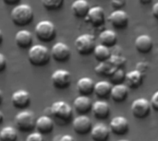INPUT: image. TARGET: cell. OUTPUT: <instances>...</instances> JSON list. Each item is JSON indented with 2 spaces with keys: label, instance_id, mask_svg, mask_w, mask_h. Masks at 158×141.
Here are the masks:
<instances>
[{
  "label": "cell",
  "instance_id": "obj_9",
  "mask_svg": "<svg viewBox=\"0 0 158 141\" xmlns=\"http://www.w3.org/2000/svg\"><path fill=\"white\" fill-rule=\"evenodd\" d=\"M71 55V51L69 46L62 42L55 43L51 50L52 58L57 63H65L69 60Z\"/></svg>",
  "mask_w": 158,
  "mask_h": 141
},
{
  "label": "cell",
  "instance_id": "obj_33",
  "mask_svg": "<svg viewBox=\"0 0 158 141\" xmlns=\"http://www.w3.org/2000/svg\"><path fill=\"white\" fill-rule=\"evenodd\" d=\"M136 69H137L138 71H140V72L144 76L145 73H146V72L148 71V69H149V64L146 63V62H140V63L137 64Z\"/></svg>",
  "mask_w": 158,
  "mask_h": 141
},
{
  "label": "cell",
  "instance_id": "obj_3",
  "mask_svg": "<svg viewBox=\"0 0 158 141\" xmlns=\"http://www.w3.org/2000/svg\"><path fill=\"white\" fill-rule=\"evenodd\" d=\"M49 110L50 114L57 121L58 124H68L72 118L73 109L68 103L64 101H56L53 103Z\"/></svg>",
  "mask_w": 158,
  "mask_h": 141
},
{
  "label": "cell",
  "instance_id": "obj_20",
  "mask_svg": "<svg viewBox=\"0 0 158 141\" xmlns=\"http://www.w3.org/2000/svg\"><path fill=\"white\" fill-rule=\"evenodd\" d=\"M91 6L87 0H75L71 5L72 14L78 18H85Z\"/></svg>",
  "mask_w": 158,
  "mask_h": 141
},
{
  "label": "cell",
  "instance_id": "obj_29",
  "mask_svg": "<svg viewBox=\"0 0 158 141\" xmlns=\"http://www.w3.org/2000/svg\"><path fill=\"white\" fill-rule=\"evenodd\" d=\"M41 1L43 6L50 11L59 9L64 4V0H41Z\"/></svg>",
  "mask_w": 158,
  "mask_h": 141
},
{
  "label": "cell",
  "instance_id": "obj_26",
  "mask_svg": "<svg viewBox=\"0 0 158 141\" xmlns=\"http://www.w3.org/2000/svg\"><path fill=\"white\" fill-rule=\"evenodd\" d=\"M99 42L108 48L114 47L118 42V35L112 30H105L99 34Z\"/></svg>",
  "mask_w": 158,
  "mask_h": 141
},
{
  "label": "cell",
  "instance_id": "obj_37",
  "mask_svg": "<svg viewBox=\"0 0 158 141\" xmlns=\"http://www.w3.org/2000/svg\"><path fill=\"white\" fill-rule=\"evenodd\" d=\"M6 6H17L20 3V0H2Z\"/></svg>",
  "mask_w": 158,
  "mask_h": 141
},
{
  "label": "cell",
  "instance_id": "obj_10",
  "mask_svg": "<svg viewBox=\"0 0 158 141\" xmlns=\"http://www.w3.org/2000/svg\"><path fill=\"white\" fill-rule=\"evenodd\" d=\"M108 22L117 30H124L128 27L130 18L122 9H116L108 16Z\"/></svg>",
  "mask_w": 158,
  "mask_h": 141
},
{
  "label": "cell",
  "instance_id": "obj_34",
  "mask_svg": "<svg viewBox=\"0 0 158 141\" xmlns=\"http://www.w3.org/2000/svg\"><path fill=\"white\" fill-rule=\"evenodd\" d=\"M54 141H75L74 138L69 134H65V135H58L56 136Z\"/></svg>",
  "mask_w": 158,
  "mask_h": 141
},
{
  "label": "cell",
  "instance_id": "obj_19",
  "mask_svg": "<svg viewBox=\"0 0 158 141\" xmlns=\"http://www.w3.org/2000/svg\"><path fill=\"white\" fill-rule=\"evenodd\" d=\"M93 103L91 99L86 95H79L73 102V107L75 111L81 115H85L92 110Z\"/></svg>",
  "mask_w": 158,
  "mask_h": 141
},
{
  "label": "cell",
  "instance_id": "obj_2",
  "mask_svg": "<svg viewBox=\"0 0 158 141\" xmlns=\"http://www.w3.org/2000/svg\"><path fill=\"white\" fill-rule=\"evenodd\" d=\"M51 59V52L43 44H34L29 48L28 60L34 66H46Z\"/></svg>",
  "mask_w": 158,
  "mask_h": 141
},
{
  "label": "cell",
  "instance_id": "obj_25",
  "mask_svg": "<svg viewBox=\"0 0 158 141\" xmlns=\"http://www.w3.org/2000/svg\"><path fill=\"white\" fill-rule=\"evenodd\" d=\"M143 78H144V76L140 71L135 69V70L130 71L129 73L126 74L125 80H126L127 86L129 88L137 89L142 85V83L143 81Z\"/></svg>",
  "mask_w": 158,
  "mask_h": 141
},
{
  "label": "cell",
  "instance_id": "obj_41",
  "mask_svg": "<svg viewBox=\"0 0 158 141\" xmlns=\"http://www.w3.org/2000/svg\"><path fill=\"white\" fill-rule=\"evenodd\" d=\"M3 38H4V36H3V32H2V30H0V44L3 42Z\"/></svg>",
  "mask_w": 158,
  "mask_h": 141
},
{
  "label": "cell",
  "instance_id": "obj_31",
  "mask_svg": "<svg viewBox=\"0 0 158 141\" xmlns=\"http://www.w3.org/2000/svg\"><path fill=\"white\" fill-rule=\"evenodd\" d=\"M26 141H44V139L43 134L37 131V132H32V133H31V134L27 137Z\"/></svg>",
  "mask_w": 158,
  "mask_h": 141
},
{
  "label": "cell",
  "instance_id": "obj_8",
  "mask_svg": "<svg viewBox=\"0 0 158 141\" xmlns=\"http://www.w3.org/2000/svg\"><path fill=\"white\" fill-rule=\"evenodd\" d=\"M51 82L57 90H65L71 83V74L65 69H57L51 75Z\"/></svg>",
  "mask_w": 158,
  "mask_h": 141
},
{
  "label": "cell",
  "instance_id": "obj_43",
  "mask_svg": "<svg viewBox=\"0 0 158 141\" xmlns=\"http://www.w3.org/2000/svg\"><path fill=\"white\" fill-rule=\"evenodd\" d=\"M118 141H129V140H126V139H120V140H118Z\"/></svg>",
  "mask_w": 158,
  "mask_h": 141
},
{
  "label": "cell",
  "instance_id": "obj_24",
  "mask_svg": "<svg viewBox=\"0 0 158 141\" xmlns=\"http://www.w3.org/2000/svg\"><path fill=\"white\" fill-rule=\"evenodd\" d=\"M112 87L113 85L109 81H106V80L98 81L94 84V93L99 99H106L107 97L110 96Z\"/></svg>",
  "mask_w": 158,
  "mask_h": 141
},
{
  "label": "cell",
  "instance_id": "obj_13",
  "mask_svg": "<svg viewBox=\"0 0 158 141\" xmlns=\"http://www.w3.org/2000/svg\"><path fill=\"white\" fill-rule=\"evenodd\" d=\"M72 126L74 128V131L79 135H86L91 132V129L93 127L92 121L89 116L86 115H80L76 116L73 119Z\"/></svg>",
  "mask_w": 158,
  "mask_h": 141
},
{
  "label": "cell",
  "instance_id": "obj_28",
  "mask_svg": "<svg viewBox=\"0 0 158 141\" xmlns=\"http://www.w3.org/2000/svg\"><path fill=\"white\" fill-rule=\"evenodd\" d=\"M18 133L16 128L6 126L0 130V141H17Z\"/></svg>",
  "mask_w": 158,
  "mask_h": 141
},
{
  "label": "cell",
  "instance_id": "obj_35",
  "mask_svg": "<svg viewBox=\"0 0 158 141\" xmlns=\"http://www.w3.org/2000/svg\"><path fill=\"white\" fill-rule=\"evenodd\" d=\"M151 105H152V108L156 111L158 112V91H156L153 96H152V99H151Z\"/></svg>",
  "mask_w": 158,
  "mask_h": 141
},
{
  "label": "cell",
  "instance_id": "obj_11",
  "mask_svg": "<svg viewBox=\"0 0 158 141\" xmlns=\"http://www.w3.org/2000/svg\"><path fill=\"white\" fill-rule=\"evenodd\" d=\"M85 20L95 28L102 27L106 22V13L102 6H95L90 8Z\"/></svg>",
  "mask_w": 158,
  "mask_h": 141
},
{
  "label": "cell",
  "instance_id": "obj_4",
  "mask_svg": "<svg viewBox=\"0 0 158 141\" xmlns=\"http://www.w3.org/2000/svg\"><path fill=\"white\" fill-rule=\"evenodd\" d=\"M34 32L37 39L43 42H52L56 35V30L55 24L47 19L39 21L34 28Z\"/></svg>",
  "mask_w": 158,
  "mask_h": 141
},
{
  "label": "cell",
  "instance_id": "obj_17",
  "mask_svg": "<svg viewBox=\"0 0 158 141\" xmlns=\"http://www.w3.org/2000/svg\"><path fill=\"white\" fill-rule=\"evenodd\" d=\"M90 133L94 141H107L111 131L106 125L98 123L92 127Z\"/></svg>",
  "mask_w": 158,
  "mask_h": 141
},
{
  "label": "cell",
  "instance_id": "obj_32",
  "mask_svg": "<svg viewBox=\"0 0 158 141\" xmlns=\"http://www.w3.org/2000/svg\"><path fill=\"white\" fill-rule=\"evenodd\" d=\"M127 0H110V4L112 7L116 9H122V7L125 6Z\"/></svg>",
  "mask_w": 158,
  "mask_h": 141
},
{
  "label": "cell",
  "instance_id": "obj_6",
  "mask_svg": "<svg viewBox=\"0 0 158 141\" xmlns=\"http://www.w3.org/2000/svg\"><path fill=\"white\" fill-rule=\"evenodd\" d=\"M16 127L23 132L31 131L35 127L36 118L32 112L28 110H22L15 116Z\"/></svg>",
  "mask_w": 158,
  "mask_h": 141
},
{
  "label": "cell",
  "instance_id": "obj_16",
  "mask_svg": "<svg viewBox=\"0 0 158 141\" xmlns=\"http://www.w3.org/2000/svg\"><path fill=\"white\" fill-rule=\"evenodd\" d=\"M91 111L93 112L95 118L104 120L106 119L110 115V106L107 102L104 100H99L93 103Z\"/></svg>",
  "mask_w": 158,
  "mask_h": 141
},
{
  "label": "cell",
  "instance_id": "obj_38",
  "mask_svg": "<svg viewBox=\"0 0 158 141\" xmlns=\"http://www.w3.org/2000/svg\"><path fill=\"white\" fill-rule=\"evenodd\" d=\"M152 14L154 16V18L158 20V2L155 3L153 6V9H152Z\"/></svg>",
  "mask_w": 158,
  "mask_h": 141
},
{
  "label": "cell",
  "instance_id": "obj_27",
  "mask_svg": "<svg viewBox=\"0 0 158 141\" xmlns=\"http://www.w3.org/2000/svg\"><path fill=\"white\" fill-rule=\"evenodd\" d=\"M93 54L94 55V58L100 63L109 60L110 57L112 56L110 48H108V47H106V46H105V45H103L101 43H99L98 45L95 46Z\"/></svg>",
  "mask_w": 158,
  "mask_h": 141
},
{
  "label": "cell",
  "instance_id": "obj_39",
  "mask_svg": "<svg viewBox=\"0 0 158 141\" xmlns=\"http://www.w3.org/2000/svg\"><path fill=\"white\" fill-rule=\"evenodd\" d=\"M139 1H140V3L143 4V5H149L150 3L153 2V0H139Z\"/></svg>",
  "mask_w": 158,
  "mask_h": 141
},
{
  "label": "cell",
  "instance_id": "obj_22",
  "mask_svg": "<svg viewBox=\"0 0 158 141\" xmlns=\"http://www.w3.org/2000/svg\"><path fill=\"white\" fill-rule=\"evenodd\" d=\"M35 127L43 135L49 134L54 129V121L49 115H42L36 119Z\"/></svg>",
  "mask_w": 158,
  "mask_h": 141
},
{
  "label": "cell",
  "instance_id": "obj_36",
  "mask_svg": "<svg viewBox=\"0 0 158 141\" xmlns=\"http://www.w3.org/2000/svg\"><path fill=\"white\" fill-rule=\"evenodd\" d=\"M6 67V56L0 53V73L3 72Z\"/></svg>",
  "mask_w": 158,
  "mask_h": 141
},
{
  "label": "cell",
  "instance_id": "obj_21",
  "mask_svg": "<svg viewBox=\"0 0 158 141\" xmlns=\"http://www.w3.org/2000/svg\"><path fill=\"white\" fill-rule=\"evenodd\" d=\"M129 96V87L122 83L115 84L112 87L110 97L116 103H122L124 102Z\"/></svg>",
  "mask_w": 158,
  "mask_h": 141
},
{
  "label": "cell",
  "instance_id": "obj_14",
  "mask_svg": "<svg viewBox=\"0 0 158 141\" xmlns=\"http://www.w3.org/2000/svg\"><path fill=\"white\" fill-rule=\"evenodd\" d=\"M11 103L17 109H25L31 103V95L25 90H19L11 96Z\"/></svg>",
  "mask_w": 158,
  "mask_h": 141
},
{
  "label": "cell",
  "instance_id": "obj_40",
  "mask_svg": "<svg viewBox=\"0 0 158 141\" xmlns=\"http://www.w3.org/2000/svg\"><path fill=\"white\" fill-rule=\"evenodd\" d=\"M3 120H4V114L0 111V124L3 122Z\"/></svg>",
  "mask_w": 158,
  "mask_h": 141
},
{
  "label": "cell",
  "instance_id": "obj_5",
  "mask_svg": "<svg viewBox=\"0 0 158 141\" xmlns=\"http://www.w3.org/2000/svg\"><path fill=\"white\" fill-rule=\"evenodd\" d=\"M74 44H75V49L79 54L82 56L90 55L94 53V50L96 46L95 37L89 33L81 34L77 37Z\"/></svg>",
  "mask_w": 158,
  "mask_h": 141
},
{
  "label": "cell",
  "instance_id": "obj_15",
  "mask_svg": "<svg viewBox=\"0 0 158 141\" xmlns=\"http://www.w3.org/2000/svg\"><path fill=\"white\" fill-rule=\"evenodd\" d=\"M134 45H135L136 50L140 54H149L153 50L154 41L151 36L147 34H142V35H139L135 39Z\"/></svg>",
  "mask_w": 158,
  "mask_h": 141
},
{
  "label": "cell",
  "instance_id": "obj_12",
  "mask_svg": "<svg viewBox=\"0 0 158 141\" xmlns=\"http://www.w3.org/2000/svg\"><path fill=\"white\" fill-rule=\"evenodd\" d=\"M110 131L116 136H124L130 130V123L124 116L118 115L112 118L109 124Z\"/></svg>",
  "mask_w": 158,
  "mask_h": 141
},
{
  "label": "cell",
  "instance_id": "obj_7",
  "mask_svg": "<svg viewBox=\"0 0 158 141\" xmlns=\"http://www.w3.org/2000/svg\"><path fill=\"white\" fill-rule=\"evenodd\" d=\"M152 105L151 102H149L145 98H139L133 101L131 106V111L132 115L138 119H143L149 115L151 113Z\"/></svg>",
  "mask_w": 158,
  "mask_h": 141
},
{
  "label": "cell",
  "instance_id": "obj_42",
  "mask_svg": "<svg viewBox=\"0 0 158 141\" xmlns=\"http://www.w3.org/2000/svg\"><path fill=\"white\" fill-rule=\"evenodd\" d=\"M2 100H3V93H2V91L0 90V103H2Z\"/></svg>",
  "mask_w": 158,
  "mask_h": 141
},
{
  "label": "cell",
  "instance_id": "obj_30",
  "mask_svg": "<svg viewBox=\"0 0 158 141\" xmlns=\"http://www.w3.org/2000/svg\"><path fill=\"white\" fill-rule=\"evenodd\" d=\"M125 76L126 74L123 69L117 68L110 76L111 82H113L114 84H120L123 82V80H125Z\"/></svg>",
  "mask_w": 158,
  "mask_h": 141
},
{
  "label": "cell",
  "instance_id": "obj_23",
  "mask_svg": "<svg viewBox=\"0 0 158 141\" xmlns=\"http://www.w3.org/2000/svg\"><path fill=\"white\" fill-rule=\"evenodd\" d=\"M94 81L88 77H83L81 78L77 81V91L81 95H86L89 96L94 92Z\"/></svg>",
  "mask_w": 158,
  "mask_h": 141
},
{
  "label": "cell",
  "instance_id": "obj_18",
  "mask_svg": "<svg viewBox=\"0 0 158 141\" xmlns=\"http://www.w3.org/2000/svg\"><path fill=\"white\" fill-rule=\"evenodd\" d=\"M15 42L20 49H28L32 46L33 37L27 30H20L15 35Z\"/></svg>",
  "mask_w": 158,
  "mask_h": 141
},
{
  "label": "cell",
  "instance_id": "obj_1",
  "mask_svg": "<svg viewBox=\"0 0 158 141\" xmlns=\"http://www.w3.org/2000/svg\"><path fill=\"white\" fill-rule=\"evenodd\" d=\"M10 18L18 27H25L32 22L34 18V12L32 7L27 4H19L15 6L10 13Z\"/></svg>",
  "mask_w": 158,
  "mask_h": 141
}]
</instances>
